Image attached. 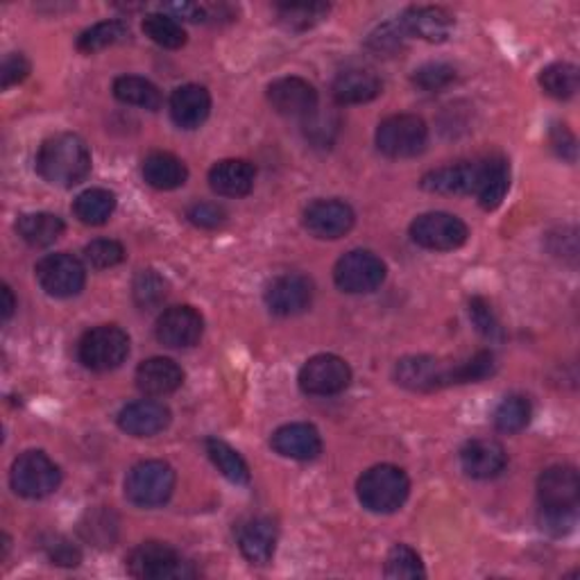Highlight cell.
<instances>
[{"label": "cell", "mask_w": 580, "mask_h": 580, "mask_svg": "<svg viewBox=\"0 0 580 580\" xmlns=\"http://www.w3.org/2000/svg\"><path fill=\"white\" fill-rule=\"evenodd\" d=\"M456 80V68L444 64V62H429L425 66L415 68L413 73V85L421 91H442Z\"/></svg>", "instance_id": "40"}, {"label": "cell", "mask_w": 580, "mask_h": 580, "mask_svg": "<svg viewBox=\"0 0 580 580\" xmlns=\"http://www.w3.org/2000/svg\"><path fill=\"white\" fill-rule=\"evenodd\" d=\"M313 302V283L302 275H281L270 281L266 290V304L275 315L290 318L304 313Z\"/></svg>", "instance_id": "17"}, {"label": "cell", "mask_w": 580, "mask_h": 580, "mask_svg": "<svg viewBox=\"0 0 580 580\" xmlns=\"http://www.w3.org/2000/svg\"><path fill=\"white\" fill-rule=\"evenodd\" d=\"M28 73H30V62L25 60V55H21V52H12V55L5 58L3 73H0V77H3V89L23 83Z\"/></svg>", "instance_id": "49"}, {"label": "cell", "mask_w": 580, "mask_h": 580, "mask_svg": "<svg viewBox=\"0 0 580 580\" xmlns=\"http://www.w3.org/2000/svg\"><path fill=\"white\" fill-rule=\"evenodd\" d=\"M277 16L288 30H308L315 23H320L329 14V5L325 3H286L277 5Z\"/></svg>", "instance_id": "38"}, {"label": "cell", "mask_w": 580, "mask_h": 580, "mask_svg": "<svg viewBox=\"0 0 580 580\" xmlns=\"http://www.w3.org/2000/svg\"><path fill=\"white\" fill-rule=\"evenodd\" d=\"M506 450L494 440H471L461 452V465L467 477L488 481L506 469Z\"/></svg>", "instance_id": "20"}, {"label": "cell", "mask_w": 580, "mask_h": 580, "mask_svg": "<svg viewBox=\"0 0 580 580\" xmlns=\"http://www.w3.org/2000/svg\"><path fill=\"white\" fill-rule=\"evenodd\" d=\"M184 383V370L173 361L164 356L148 358L137 370V386L150 398H164L175 392Z\"/></svg>", "instance_id": "22"}, {"label": "cell", "mask_w": 580, "mask_h": 580, "mask_svg": "<svg viewBox=\"0 0 580 580\" xmlns=\"http://www.w3.org/2000/svg\"><path fill=\"white\" fill-rule=\"evenodd\" d=\"M352 381L348 361L336 354H318L308 358L300 370V388L313 398H329L345 390Z\"/></svg>", "instance_id": "11"}, {"label": "cell", "mask_w": 580, "mask_h": 580, "mask_svg": "<svg viewBox=\"0 0 580 580\" xmlns=\"http://www.w3.org/2000/svg\"><path fill=\"white\" fill-rule=\"evenodd\" d=\"M204 320L193 306H171L156 320V340L173 350H187L198 345Z\"/></svg>", "instance_id": "14"}, {"label": "cell", "mask_w": 580, "mask_h": 580, "mask_svg": "<svg viewBox=\"0 0 580 580\" xmlns=\"http://www.w3.org/2000/svg\"><path fill=\"white\" fill-rule=\"evenodd\" d=\"M386 263L367 250H354L342 256L333 268V281L350 295L373 293L386 281Z\"/></svg>", "instance_id": "8"}, {"label": "cell", "mask_w": 580, "mask_h": 580, "mask_svg": "<svg viewBox=\"0 0 580 580\" xmlns=\"http://www.w3.org/2000/svg\"><path fill=\"white\" fill-rule=\"evenodd\" d=\"M494 373V356L492 352H479L471 358L456 363V383H471L481 381Z\"/></svg>", "instance_id": "43"}, {"label": "cell", "mask_w": 580, "mask_h": 580, "mask_svg": "<svg viewBox=\"0 0 580 580\" xmlns=\"http://www.w3.org/2000/svg\"><path fill=\"white\" fill-rule=\"evenodd\" d=\"M129 37L127 23L123 21H102L91 25L89 30H85L80 37H77V50L87 52V55H93L98 50H104L110 46H116Z\"/></svg>", "instance_id": "34"}, {"label": "cell", "mask_w": 580, "mask_h": 580, "mask_svg": "<svg viewBox=\"0 0 580 580\" xmlns=\"http://www.w3.org/2000/svg\"><path fill=\"white\" fill-rule=\"evenodd\" d=\"M404 39L406 33L400 23H386L375 35H370V48L375 52H394L404 46Z\"/></svg>", "instance_id": "45"}, {"label": "cell", "mask_w": 580, "mask_h": 580, "mask_svg": "<svg viewBox=\"0 0 580 580\" xmlns=\"http://www.w3.org/2000/svg\"><path fill=\"white\" fill-rule=\"evenodd\" d=\"M549 141H551L553 152H556L560 160H567V162L576 160V137L571 135L567 125H560V123L553 125Z\"/></svg>", "instance_id": "50"}, {"label": "cell", "mask_w": 580, "mask_h": 580, "mask_svg": "<svg viewBox=\"0 0 580 580\" xmlns=\"http://www.w3.org/2000/svg\"><path fill=\"white\" fill-rule=\"evenodd\" d=\"M37 281L50 298H75L85 288L87 270L80 259L60 252L43 256L37 263Z\"/></svg>", "instance_id": "9"}, {"label": "cell", "mask_w": 580, "mask_h": 580, "mask_svg": "<svg viewBox=\"0 0 580 580\" xmlns=\"http://www.w3.org/2000/svg\"><path fill=\"white\" fill-rule=\"evenodd\" d=\"M187 218H189L193 225L202 227V229H214V227H218V225L225 223L227 214H225V209L218 206V204L198 202V204L189 206Z\"/></svg>", "instance_id": "46"}, {"label": "cell", "mask_w": 580, "mask_h": 580, "mask_svg": "<svg viewBox=\"0 0 580 580\" xmlns=\"http://www.w3.org/2000/svg\"><path fill=\"white\" fill-rule=\"evenodd\" d=\"M46 553L52 563L62 565V567H75V565H80V560H83L80 549L73 546L66 538H52L46 544Z\"/></svg>", "instance_id": "48"}, {"label": "cell", "mask_w": 580, "mask_h": 580, "mask_svg": "<svg viewBox=\"0 0 580 580\" xmlns=\"http://www.w3.org/2000/svg\"><path fill=\"white\" fill-rule=\"evenodd\" d=\"M411 492V481L406 471L394 465H377L367 469L358 479L361 504L373 513H394L400 510Z\"/></svg>", "instance_id": "2"}, {"label": "cell", "mask_w": 580, "mask_h": 580, "mask_svg": "<svg viewBox=\"0 0 580 580\" xmlns=\"http://www.w3.org/2000/svg\"><path fill=\"white\" fill-rule=\"evenodd\" d=\"M127 571L143 580L187 578L193 571L184 563L179 553L164 542H143L127 556Z\"/></svg>", "instance_id": "7"}, {"label": "cell", "mask_w": 580, "mask_h": 580, "mask_svg": "<svg viewBox=\"0 0 580 580\" xmlns=\"http://www.w3.org/2000/svg\"><path fill=\"white\" fill-rule=\"evenodd\" d=\"M256 171L245 160H225L209 171V184L218 196L243 198L254 187Z\"/></svg>", "instance_id": "26"}, {"label": "cell", "mask_w": 580, "mask_h": 580, "mask_svg": "<svg viewBox=\"0 0 580 580\" xmlns=\"http://www.w3.org/2000/svg\"><path fill=\"white\" fill-rule=\"evenodd\" d=\"M270 444L279 456L293 461H313L323 452V440L318 429L311 425H302V421L277 429Z\"/></svg>", "instance_id": "21"}, {"label": "cell", "mask_w": 580, "mask_h": 580, "mask_svg": "<svg viewBox=\"0 0 580 580\" xmlns=\"http://www.w3.org/2000/svg\"><path fill=\"white\" fill-rule=\"evenodd\" d=\"M578 85H580L578 66L567 62L551 64L540 73V87L544 89V93L556 100L571 98L578 91Z\"/></svg>", "instance_id": "35"}, {"label": "cell", "mask_w": 580, "mask_h": 580, "mask_svg": "<svg viewBox=\"0 0 580 580\" xmlns=\"http://www.w3.org/2000/svg\"><path fill=\"white\" fill-rule=\"evenodd\" d=\"M304 227L315 239L336 241L354 227V211L340 200H315L304 211Z\"/></svg>", "instance_id": "16"}, {"label": "cell", "mask_w": 580, "mask_h": 580, "mask_svg": "<svg viewBox=\"0 0 580 580\" xmlns=\"http://www.w3.org/2000/svg\"><path fill=\"white\" fill-rule=\"evenodd\" d=\"M0 308H3V323H8L12 318L14 308H16V300L12 295V288L10 286H3V306H0Z\"/></svg>", "instance_id": "51"}, {"label": "cell", "mask_w": 580, "mask_h": 580, "mask_svg": "<svg viewBox=\"0 0 580 580\" xmlns=\"http://www.w3.org/2000/svg\"><path fill=\"white\" fill-rule=\"evenodd\" d=\"M273 110L286 118L308 121L318 112V91L302 77H281L268 87Z\"/></svg>", "instance_id": "13"}, {"label": "cell", "mask_w": 580, "mask_h": 580, "mask_svg": "<svg viewBox=\"0 0 580 580\" xmlns=\"http://www.w3.org/2000/svg\"><path fill=\"white\" fill-rule=\"evenodd\" d=\"M206 454L214 461L218 471L225 479H229L236 486H248L250 483V467L243 461V456L231 450V446L218 438H209L206 442Z\"/></svg>", "instance_id": "33"}, {"label": "cell", "mask_w": 580, "mask_h": 580, "mask_svg": "<svg viewBox=\"0 0 580 580\" xmlns=\"http://www.w3.org/2000/svg\"><path fill=\"white\" fill-rule=\"evenodd\" d=\"M479 184V162L444 166L431 171L421 179V187L431 193H446V196H474Z\"/></svg>", "instance_id": "23"}, {"label": "cell", "mask_w": 580, "mask_h": 580, "mask_svg": "<svg viewBox=\"0 0 580 580\" xmlns=\"http://www.w3.org/2000/svg\"><path fill=\"white\" fill-rule=\"evenodd\" d=\"M469 318H471V323L477 325V329L486 338H490V340H501V338H504V331H501V325L494 318V313H492V308H490V304L486 300L474 298L469 302Z\"/></svg>", "instance_id": "44"}, {"label": "cell", "mask_w": 580, "mask_h": 580, "mask_svg": "<svg viewBox=\"0 0 580 580\" xmlns=\"http://www.w3.org/2000/svg\"><path fill=\"white\" fill-rule=\"evenodd\" d=\"M175 490V469L164 461H143L127 471L125 496L135 506H164Z\"/></svg>", "instance_id": "3"}, {"label": "cell", "mask_w": 580, "mask_h": 580, "mask_svg": "<svg viewBox=\"0 0 580 580\" xmlns=\"http://www.w3.org/2000/svg\"><path fill=\"white\" fill-rule=\"evenodd\" d=\"M123 259H125V248L118 241L98 239L85 248V261L93 270L114 268Z\"/></svg>", "instance_id": "42"}, {"label": "cell", "mask_w": 580, "mask_h": 580, "mask_svg": "<svg viewBox=\"0 0 580 580\" xmlns=\"http://www.w3.org/2000/svg\"><path fill=\"white\" fill-rule=\"evenodd\" d=\"M239 546L243 556L254 565H266L275 556L277 526L268 517H254L239 529Z\"/></svg>", "instance_id": "25"}, {"label": "cell", "mask_w": 580, "mask_h": 580, "mask_svg": "<svg viewBox=\"0 0 580 580\" xmlns=\"http://www.w3.org/2000/svg\"><path fill=\"white\" fill-rule=\"evenodd\" d=\"M413 241L427 250L436 252H452L465 245L467 241V225L452 214L444 211H431V214H421L411 225Z\"/></svg>", "instance_id": "10"}, {"label": "cell", "mask_w": 580, "mask_h": 580, "mask_svg": "<svg viewBox=\"0 0 580 580\" xmlns=\"http://www.w3.org/2000/svg\"><path fill=\"white\" fill-rule=\"evenodd\" d=\"M383 85L379 75L370 68H348L333 83V98L340 104H363L381 93Z\"/></svg>", "instance_id": "27"}, {"label": "cell", "mask_w": 580, "mask_h": 580, "mask_svg": "<svg viewBox=\"0 0 580 580\" xmlns=\"http://www.w3.org/2000/svg\"><path fill=\"white\" fill-rule=\"evenodd\" d=\"M143 179L156 191H173L187 184L189 171L171 152H152L143 160Z\"/></svg>", "instance_id": "29"}, {"label": "cell", "mask_w": 580, "mask_h": 580, "mask_svg": "<svg viewBox=\"0 0 580 580\" xmlns=\"http://www.w3.org/2000/svg\"><path fill=\"white\" fill-rule=\"evenodd\" d=\"M538 499L542 510H576L580 499L578 471L569 465L549 467L538 481Z\"/></svg>", "instance_id": "15"}, {"label": "cell", "mask_w": 580, "mask_h": 580, "mask_svg": "<svg viewBox=\"0 0 580 580\" xmlns=\"http://www.w3.org/2000/svg\"><path fill=\"white\" fill-rule=\"evenodd\" d=\"M37 173L52 187H77L91 173V150L87 141L71 131L46 139L37 154Z\"/></svg>", "instance_id": "1"}, {"label": "cell", "mask_w": 580, "mask_h": 580, "mask_svg": "<svg viewBox=\"0 0 580 580\" xmlns=\"http://www.w3.org/2000/svg\"><path fill=\"white\" fill-rule=\"evenodd\" d=\"M143 33L150 37L156 46L177 50L187 43V30L181 28V23L166 14H148L143 18Z\"/></svg>", "instance_id": "37"}, {"label": "cell", "mask_w": 580, "mask_h": 580, "mask_svg": "<svg viewBox=\"0 0 580 580\" xmlns=\"http://www.w3.org/2000/svg\"><path fill=\"white\" fill-rule=\"evenodd\" d=\"M211 114V96L200 85H184L171 96V116L177 127L196 129Z\"/></svg>", "instance_id": "24"}, {"label": "cell", "mask_w": 580, "mask_h": 580, "mask_svg": "<svg viewBox=\"0 0 580 580\" xmlns=\"http://www.w3.org/2000/svg\"><path fill=\"white\" fill-rule=\"evenodd\" d=\"M116 209V196L104 189H89L75 198L73 211L80 223L98 227L110 220Z\"/></svg>", "instance_id": "32"}, {"label": "cell", "mask_w": 580, "mask_h": 580, "mask_svg": "<svg viewBox=\"0 0 580 580\" xmlns=\"http://www.w3.org/2000/svg\"><path fill=\"white\" fill-rule=\"evenodd\" d=\"M510 187V166L504 156H488L479 162V184L477 196L481 206L492 211L504 202Z\"/></svg>", "instance_id": "28"}, {"label": "cell", "mask_w": 580, "mask_h": 580, "mask_svg": "<svg viewBox=\"0 0 580 580\" xmlns=\"http://www.w3.org/2000/svg\"><path fill=\"white\" fill-rule=\"evenodd\" d=\"M10 481L16 494L43 499L60 488L62 471L43 452H25L14 461Z\"/></svg>", "instance_id": "6"}, {"label": "cell", "mask_w": 580, "mask_h": 580, "mask_svg": "<svg viewBox=\"0 0 580 580\" xmlns=\"http://www.w3.org/2000/svg\"><path fill=\"white\" fill-rule=\"evenodd\" d=\"M531 402L524 394H508L494 411V427L504 433H517L531 421Z\"/></svg>", "instance_id": "36"}, {"label": "cell", "mask_w": 580, "mask_h": 580, "mask_svg": "<svg viewBox=\"0 0 580 580\" xmlns=\"http://www.w3.org/2000/svg\"><path fill=\"white\" fill-rule=\"evenodd\" d=\"M402 25V30L411 37H419L431 43L446 41L454 30V16L442 10V8H408L402 18L398 21Z\"/></svg>", "instance_id": "18"}, {"label": "cell", "mask_w": 580, "mask_h": 580, "mask_svg": "<svg viewBox=\"0 0 580 580\" xmlns=\"http://www.w3.org/2000/svg\"><path fill=\"white\" fill-rule=\"evenodd\" d=\"M114 96L121 102L131 104V108H141V110H148V112H156L162 108V102H164L162 91L156 89L150 80H146V77H139V75L116 77Z\"/></svg>", "instance_id": "31"}, {"label": "cell", "mask_w": 580, "mask_h": 580, "mask_svg": "<svg viewBox=\"0 0 580 580\" xmlns=\"http://www.w3.org/2000/svg\"><path fill=\"white\" fill-rule=\"evenodd\" d=\"M386 576L388 578H425V565H421V558L417 553L406 546V544H398L390 553H388V560H386Z\"/></svg>", "instance_id": "39"}, {"label": "cell", "mask_w": 580, "mask_h": 580, "mask_svg": "<svg viewBox=\"0 0 580 580\" xmlns=\"http://www.w3.org/2000/svg\"><path fill=\"white\" fill-rule=\"evenodd\" d=\"M135 300L141 308H154L166 300V281L154 270H141L135 279Z\"/></svg>", "instance_id": "41"}, {"label": "cell", "mask_w": 580, "mask_h": 580, "mask_svg": "<svg viewBox=\"0 0 580 580\" xmlns=\"http://www.w3.org/2000/svg\"><path fill=\"white\" fill-rule=\"evenodd\" d=\"M16 231L28 245L46 248L50 243H55L64 234V223L55 214L37 211V214H23L16 223Z\"/></svg>", "instance_id": "30"}, {"label": "cell", "mask_w": 580, "mask_h": 580, "mask_svg": "<svg viewBox=\"0 0 580 580\" xmlns=\"http://www.w3.org/2000/svg\"><path fill=\"white\" fill-rule=\"evenodd\" d=\"M394 379L408 390L429 392L456 383V365H444L433 356H408L394 367Z\"/></svg>", "instance_id": "12"}, {"label": "cell", "mask_w": 580, "mask_h": 580, "mask_svg": "<svg viewBox=\"0 0 580 580\" xmlns=\"http://www.w3.org/2000/svg\"><path fill=\"white\" fill-rule=\"evenodd\" d=\"M542 531L551 535H565L576 526V510H542L540 508Z\"/></svg>", "instance_id": "47"}, {"label": "cell", "mask_w": 580, "mask_h": 580, "mask_svg": "<svg viewBox=\"0 0 580 580\" xmlns=\"http://www.w3.org/2000/svg\"><path fill=\"white\" fill-rule=\"evenodd\" d=\"M427 141V123L413 114L390 116L377 127V148L392 160H411V156L421 154Z\"/></svg>", "instance_id": "5"}, {"label": "cell", "mask_w": 580, "mask_h": 580, "mask_svg": "<svg viewBox=\"0 0 580 580\" xmlns=\"http://www.w3.org/2000/svg\"><path fill=\"white\" fill-rule=\"evenodd\" d=\"M171 425V411L152 400L127 404L118 415V427L135 438H152Z\"/></svg>", "instance_id": "19"}, {"label": "cell", "mask_w": 580, "mask_h": 580, "mask_svg": "<svg viewBox=\"0 0 580 580\" xmlns=\"http://www.w3.org/2000/svg\"><path fill=\"white\" fill-rule=\"evenodd\" d=\"M129 354V336L116 325H102L87 331L77 345L83 365L96 373L116 370Z\"/></svg>", "instance_id": "4"}]
</instances>
